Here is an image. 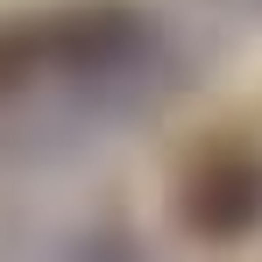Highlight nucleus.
I'll return each mask as SVG.
<instances>
[{"label": "nucleus", "instance_id": "3", "mask_svg": "<svg viewBox=\"0 0 262 262\" xmlns=\"http://www.w3.org/2000/svg\"><path fill=\"white\" fill-rule=\"evenodd\" d=\"M36 57H43V29H21V21H14V29H0V92L21 85Z\"/></svg>", "mask_w": 262, "mask_h": 262}, {"label": "nucleus", "instance_id": "1", "mask_svg": "<svg viewBox=\"0 0 262 262\" xmlns=\"http://www.w3.org/2000/svg\"><path fill=\"white\" fill-rule=\"evenodd\" d=\"M177 220L191 241H248L262 227V156L248 142H206L177 177Z\"/></svg>", "mask_w": 262, "mask_h": 262}, {"label": "nucleus", "instance_id": "2", "mask_svg": "<svg viewBox=\"0 0 262 262\" xmlns=\"http://www.w3.org/2000/svg\"><path fill=\"white\" fill-rule=\"evenodd\" d=\"M142 43H149V21L128 0H78L43 29V57H57L64 71H85V78L121 71L128 57H142Z\"/></svg>", "mask_w": 262, "mask_h": 262}]
</instances>
